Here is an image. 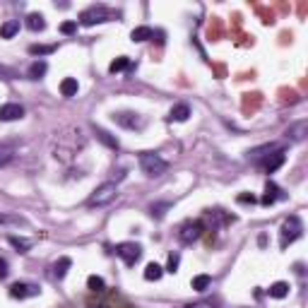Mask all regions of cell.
Masks as SVG:
<instances>
[{
  "label": "cell",
  "mask_w": 308,
  "mask_h": 308,
  "mask_svg": "<svg viewBox=\"0 0 308 308\" xmlns=\"http://www.w3.org/2000/svg\"><path fill=\"white\" fill-rule=\"evenodd\" d=\"M77 89H80V85H77L75 77H65V80L61 82V94H63V96H75Z\"/></svg>",
  "instance_id": "ffe728a7"
},
{
  "label": "cell",
  "mask_w": 308,
  "mask_h": 308,
  "mask_svg": "<svg viewBox=\"0 0 308 308\" xmlns=\"http://www.w3.org/2000/svg\"><path fill=\"white\" fill-rule=\"evenodd\" d=\"M239 202H243V205H248V202H250V205H253L255 198H253V195H248V193H243V195H239Z\"/></svg>",
  "instance_id": "d590c367"
},
{
  "label": "cell",
  "mask_w": 308,
  "mask_h": 308,
  "mask_svg": "<svg viewBox=\"0 0 308 308\" xmlns=\"http://www.w3.org/2000/svg\"><path fill=\"white\" fill-rule=\"evenodd\" d=\"M111 118H113L121 128H125V130H142V128H145V118H142L140 113H132V111L113 113Z\"/></svg>",
  "instance_id": "52a82bcc"
},
{
  "label": "cell",
  "mask_w": 308,
  "mask_h": 308,
  "mask_svg": "<svg viewBox=\"0 0 308 308\" xmlns=\"http://www.w3.org/2000/svg\"><path fill=\"white\" fill-rule=\"evenodd\" d=\"M111 17H113V12H111L109 7H104V5H92V7H87V10L80 15V22L85 24V27H92V24H99V22H109Z\"/></svg>",
  "instance_id": "277c9868"
},
{
  "label": "cell",
  "mask_w": 308,
  "mask_h": 308,
  "mask_svg": "<svg viewBox=\"0 0 308 308\" xmlns=\"http://www.w3.org/2000/svg\"><path fill=\"white\" fill-rule=\"evenodd\" d=\"M306 130H308V121H299V123H294V125L286 130V137L294 140V142H299V140L306 137Z\"/></svg>",
  "instance_id": "8fae6325"
},
{
  "label": "cell",
  "mask_w": 308,
  "mask_h": 308,
  "mask_svg": "<svg viewBox=\"0 0 308 308\" xmlns=\"http://www.w3.org/2000/svg\"><path fill=\"white\" fill-rule=\"evenodd\" d=\"M27 27H29L31 31H44V29H46L44 15H39V12H31V15L27 17Z\"/></svg>",
  "instance_id": "d6986e66"
},
{
  "label": "cell",
  "mask_w": 308,
  "mask_h": 308,
  "mask_svg": "<svg viewBox=\"0 0 308 308\" xmlns=\"http://www.w3.org/2000/svg\"><path fill=\"white\" fill-rule=\"evenodd\" d=\"M116 255L128 265V267H132V265L142 258V246H140V243H132V241L118 243V246H116Z\"/></svg>",
  "instance_id": "5b68a950"
},
{
  "label": "cell",
  "mask_w": 308,
  "mask_h": 308,
  "mask_svg": "<svg viewBox=\"0 0 308 308\" xmlns=\"http://www.w3.org/2000/svg\"><path fill=\"white\" fill-rule=\"evenodd\" d=\"M7 275H10V270H7V260L0 258V279H5Z\"/></svg>",
  "instance_id": "e575fe53"
},
{
  "label": "cell",
  "mask_w": 308,
  "mask_h": 308,
  "mask_svg": "<svg viewBox=\"0 0 308 308\" xmlns=\"http://www.w3.org/2000/svg\"><path fill=\"white\" fill-rule=\"evenodd\" d=\"M41 289L36 284H29V282H15L10 286V296L12 299H31V296H39Z\"/></svg>",
  "instance_id": "ba28073f"
},
{
  "label": "cell",
  "mask_w": 308,
  "mask_h": 308,
  "mask_svg": "<svg viewBox=\"0 0 308 308\" xmlns=\"http://www.w3.org/2000/svg\"><path fill=\"white\" fill-rule=\"evenodd\" d=\"M70 265H72L70 258H61L58 263L53 265V277H56V279H63L67 275V270H70Z\"/></svg>",
  "instance_id": "7402d4cb"
},
{
  "label": "cell",
  "mask_w": 308,
  "mask_h": 308,
  "mask_svg": "<svg viewBox=\"0 0 308 308\" xmlns=\"http://www.w3.org/2000/svg\"><path fill=\"white\" fill-rule=\"evenodd\" d=\"M221 301L219 299H200V301H193V304H185L181 308H219Z\"/></svg>",
  "instance_id": "d4e9b609"
},
{
  "label": "cell",
  "mask_w": 308,
  "mask_h": 308,
  "mask_svg": "<svg viewBox=\"0 0 308 308\" xmlns=\"http://www.w3.org/2000/svg\"><path fill=\"white\" fill-rule=\"evenodd\" d=\"M267 294H270L272 299H284L286 294H289V284H286V282H275V284L267 289Z\"/></svg>",
  "instance_id": "cb8c5ba5"
},
{
  "label": "cell",
  "mask_w": 308,
  "mask_h": 308,
  "mask_svg": "<svg viewBox=\"0 0 308 308\" xmlns=\"http://www.w3.org/2000/svg\"><path fill=\"white\" fill-rule=\"evenodd\" d=\"M87 289H89V291H94V294H104V291H106V284H104V279H101V277L92 275V277L87 279Z\"/></svg>",
  "instance_id": "484cf974"
},
{
  "label": "cell",
  "mask_w": 308,
  "mask_h": 308,
  "mask_svg": "<svg viewBox=\"0 0 308 308\" xmlns=\"http://www.w3.org/2000/svg\"><path fill=\"white\" fill-rule=\"evenodd\" d=\"M61 31L63 34H75L77 31V22H63L61 24Z\"/></svg>",
  "instance_id": "d6a6232c"
},
{
  "label": "cell",
  "mask_w": 308,
  "mask_h": 308,
  "mask_svg": "<svg viewBox=\"0 0 308 308\" xmlns=\"http://www.w3.org/2000/svg\"><path fill=\"white\" fill-rule=\"evenodd\" d=\"M301 234H304L301 219H299V217H289V219L282 224V239H279V246H282V248L291 246L296 239H301Z\"/></svg>",
  "instance_id": "3957f363"
},
{
  "label": "cell",
  "mask_w": 308,
  "mask_h": 308,
  "mask_svg": "<svg viewBox=\"0 0 308 308\" xmlns=\"http://www.w3.org/2000/svg\"><path fill=\"white\" fill-rule=\"evenodd\" d=\"M130 39L132 41H137V44H142V41L154 39V31L150 29V27H137V29H132L130 31Z\"/></svg>",
  "instance_id": "2e32d148"
},
{
  "label": "cell",
  "mask_w": 308,
  "mask_h": 308,
  "mask_svg": "<svg viewBox=\"0 0 308 308\" xmlns=\"http://www.w3.org/2000/svg\"><path fill=\"white\" fill-rule=\"evenodd\" d=\"M17 31H20V22L17 20H7L0 27V39H12Z\"/></svg>",
  "instance_id": "ac0fdd59"
},
{
  "label": "cell",
  "mask_w": 308,
  "mask_h": 308,
  "mask_svg": "<svg viewBox=\"0 0 308 308\" xmlns=\"http://www.w3.org/2000/svg\"><path fill=\"white\" fill-rule=\"evenodd\" d=\"M140 169H142V174L147 178H159L166 174L169 164H166V159H161L156 152H145V154H140Z\"/></svg>",
  "instance_id": "6da1fadb"
},
{
  "label": "cell",
  "mask_w": 308,
  "mask_h": 308,
  "mask_svg": "<svg viewBox=\"0 0 308 308\" xmlns=\"http://www.w3.org/2000/svg\"><path fill=\"white\" fill-rule=\"evenodd\" d=\"M277 200H279V188H277L275 183H267V185H265V195L260 202H263L265 207H270V205H275Z\"/></svg>",
  "instance_id": "5bb4252c"
},
{
  "label": "cell",
  "mask_w": 308,
  "mask_h": 308,
  "mask_svg": "<svg viewBox=\"0 0 308 308\" xmlns=\"http://www.w3.org/2000/svg\"><path fill=\"white\" fill-rule=\"evenodd\" d=\"M7 241H10V246H15V248H17V253H27V250L31 248V243L27 241V239H17V236H10Z\"/></svg>",
  "instance_id": "f1b7e54d"
},
{
  "label": "cell",
  "mask_w": 308,
  "mask_h": 308,
  "mask_svg": "<svg viewBox=\"0 0 308 308\" xmlns=\"http://www.w3.org/2000/svg\"><path fill=\"white\" fill-rule=\"evenodd\" d=\"M277 150H279V147L270 142V145H263V147H255V150H250V152H248V159H250V161H260L263 156H267L270 152H277Z\"/></svg>",
  "instance_id": "4fadbf2b"
},
{
  "label": "cell",
  "mask_w": 308,
  "mask_h": 308,
  "mask_svg": "<svg viewBox=\"0 0 308 308\" xmlns=\"http://www.w3.org/2000/svg\"><path fill=\"white\" fill-rule=\"evenodd\" d=\"M188 116H190V106L188 104H176L171 113H169V118L171 121H178V123H183V121H188Z\"/></svg>",
  "instance_id": "9a60e30c"
},
{
  "label": "cell",
  "mask_w": 308,
  "mask_h": 308,
  "mask_svg": "<svg viewBox=\"0 0 308 308\" xmlns=\"http://www.w3.org/2000/svg\"><path fill=\"white\" fill-rule=\"evenodd\" d=\"M53 51H56V46L53 44L51 46H41V44L29 46V53H31V56H39V58H41V56H48V53H53Z\"/></svg>",
  "instance_id": "83f0119b"
},
{
  "label": "cell",
  "mask_w": 308,
  "mask_h": 308,
  "mask_svg": "<svg viewBox=\"0 0 308 308\" xmlns=\"http://www.w3.org/2000/svg\"><path fill=\"white\" fill-rule=\"evenodd\" d=\"M178 263H181V255H178V253H171V255H169V263H166V270H164V272H171V275H174V272L178 270Z\"/></svg>",
  "instance_id": "1f68e13d"
},
{
  "label": "cell",
  "mask_w": 308,
  "mask_h": 308,
  "mask_svg": "<svg viewBox=\"0 0 308 308\" xmlns=\"http://www.w3.org/2000/svg\"><path fill=\"white\" fill-rule=\"evenodd\" d=\"M210 284H212V277H210V275L193 277V289H195V291H205V289H210Z\"/></svg>",
  "instance_id": "4316f807"
},
{
  "label": "cell",
  "mask_w": 308,
  "mask_h": 308,
  "mask_svg": "<svg viewBox=\"0 0 308 308\" xmlns=\"http://www.w3.org/2000/svg\"><path fill=\"white\" fill-rule=\"evenodd\" d=\"M46 70H48V63L46 61H34L29 70H27V75H29V80H41L46 75Z\"/></svg>",
  "instance_id": "7c38bea8"
},
{
  "label": "cell",
  "mask_w": 308,
  "mask_h": 308,
  "mask_svg": "<svg viewBox=\"0 0 308 308\" xmlns=\"http://www.w3.org/2000/svg\"><path fill=\"white\" fill-rule=\"evenodd\" d=\"M161 275H164V267H161V265L150 263L147 267H145V279H147V282H159Z\"/></svg>",
  "instance_id": "e0dca14e"
},
{
  "label": "cell",
  "mask_w": 308,
  "mask_h": 308,
  "mask_svg": "<svg viewBox=\"0 0 308 308\" xmlns=\"http://www.w3.org/2000/svg\"><path fill=\"white\" fill-rule=\"evenodd\" d=\"M15 159V145H0V166H7Z\"/></svg>",
  "instance_id": "603a6c76"
},
{
  "label": "cell",
  "mask_w": 308,
  "mask_h": 308,
  "mask_svg": "<svg viewBox=\"0 0 308 308\" xmlns=\"http://www.w3.org/2000/svg\"><path fill=\"white\" fill-rule=\"evenodd\" d=\"M202 231H205V226H202V221L200 219H190V221H185V224H181V226H178V241L181 243H185V246H188V243H193V241H198L200 236H202Z\"/></svg>",
  "instance_id": "8992f818"
},
{
  "label": "cell",
  "mask_w": 308,
  "mask_h": 308,
  "mask_svg": "<svg viewBox=\"0 0 308 308\" xmlns=\"http://www.w3.org/2000/svg\"><path fill=\"white\" fill-rule=\"evenodd\" d=\"M284 159H286L284 150H277V152L267 154V156H265V161H263V169L267 171V174H275V171L284 164Z\"/></svg>",
  "instance_id": "9c48e42d"
},
{
  "label": "cell",
  "mask_w": 308,
  "mask_h": 308,
  "mask_svg": "<svg viewBox=\"0 0 308 308\" xmlns=\"http://www.w3.org/2000/svg\"><path fill=\"white\" fill-rule=\"evenodd\" d=\"M116 195H118L116 183H101V185H99V188H94V193L89 195L87 205H89V207H104V205L113 202Z\"/></svg>",
  "instance_id": "7a4b0ae2"
},
{
  "label": "cell",
  "mask_w": 308,
  "mask_h": 308,
  "mask_svg": "<svg viewBox=\"0 0 308 308\" xmlns=\"http://www.w3.org/2000/svg\"><path fill=\"white\" fill-rule=\"evenodd\" d=\"M169 207H171L169 202H164V205H152V207H150V215L156 217V219H161V217L166 215V210H169Z\"/></svg>",
  "instance_id": "4dcf8cb0"
},
{
  "label": "cell",
  "mask_w": 308,
  "mask_h": 308,
  "mask_svg": "<svg viewBox=\"0 0 308 308\" xmlns=\"http://www.w3.org/2000/svg\"><path fill=\"white\" fill-rule=\"evenodd\" d=\"M128 65H130V61H128L125 56H121V58H116V61L111 63L109 70H111V72H121V70H125Z\"/></svg>",
  "instance_id": "f546056e"
},
{
  "label": "cell",
  "mask_w": 308,
  "mask_h": 308,
  "mask_svg": "<svg viewBox=\"0 0 308 308\" xmlns=\"http://www.w3.org/2000/svg\"><path fill=\"white\" fill-rule=\"evenodd\" d=\"M94 132H96L99 142H104V145H106V147H111V150H118V140H116L111 132H106L104 128H94Z\"/></svg>",
  "instance_id": "44dd1931"
},
{
  "label": "cell",
  "mask_w": 308,
  "mask_h": 308,
  "mask_svg": "<svg viewBox=\"0 0 308 308\" xmlns=\"http://www.w3.org/2000/svg\"><path fill=\"white\" fill-rule=\"evenodd\" d=\"M0 224H22L20 217H7V215H0Z\"/></svg>",
  "instance_id": "836d02e7"
},
{
  "label": "cell",
  "mask_w": 308,
  "mask_h": 308,
  "mask_svg": "<svg viewBox=\"0 0 308 308\" xmlns=\"http://www.w3.org/2000/svg\"><path fill=\"white\" fill-rule=\"evenodd\" d=\"M22 116H24V109L20 104H5V106H0V121H2V123L20 121Z\"/></svg>",
  "instance_id": "30bf717a"
}]
</instances>
